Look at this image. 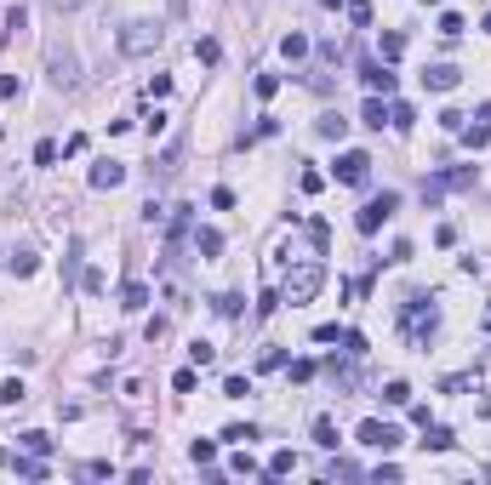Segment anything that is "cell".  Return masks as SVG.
I'll list each match as a JSON object with an SVG mask.
<instances>
[{"label":"cell","instance_id":"19","mask_svg":"<svg viewBox=\"0 0 491 485\" xmlns=\"http://www.w3.org/2000/svg\"><path fill=\"white\" fill-rule=\"evenodd\" d=\"M195 251L217 257V251H223V234H217V229H195Z\"/></svg>","mask_w":491,"mask_h":485},{"label":"cell","instance_id":"2","mask_svg":"<svg viewBox=\"0 0 491 485\" xmlns=\"http://www.w3.org/2000/svg\"><path fill=\"white\" fill-rule=\"evenodd\" d=\"M320 286H326V269H320V263H303L297 274H286V286H280V303H292V308H297V303H308V297H315Z\"/></svg>","mask_w":491,"mask_h":485},{"label":"cell","instance_id":"39","mask_svg":"<svg viewBox=\"0 0 491 485\" xmlns=\"http://www.w3.org/2000/svg\"><path fill=\"white\" fill-rule=\"evenodd\" d=\"M297 183H303V194H320V189H326V178H320V171H303Z\"/></svg>","mask_w":491,"mask_h":485},{"label":"cell","instance_id":"6","mask_svg":"<svg viewBox=\"0 0 491 485\" xmlns=\"http://www.w3.org/2000/svg\"><path fill=\"white\" fill-rule=\"evenodd\" d=\"M474 183V166H452V171H440V178L423 183V200H440L445 189H469Z\"/></svg>","mask_w":491,"mask_h":485},{"label":"cell","instance_id":"45","mask_svg":"<svg viewBox=\"0 0 491 485\" xmlns=\"http://www.w3.org/2000/svg\"><path fill=\"white\" fill-rule=\"evenodd\" d=\"M485 34H491V12H485Z\"/></svg>","mask_w":491,"mask_h":485},{"label":"cell","instance_id":"40","mask_svg":"<svg viewBox=\"0 0 491 485\" xmlns=\"http://www.w3.org/2000/svg\"><path fill=\"white\" fill-rule=\"evenodd\" d=\"M440 126H445V131H463V126H469V114H457V109H445V114H440Z\"/></svg>","mask_w":491,"mask_h":485},{"label":"cell","instance_id":"3","mask_svg":"<svg viewBox=\"0 0 491 485\" xmlns=\"http://www.w3.org/2000/svg\"><path fill=\"white\" fill-rule=\"evenodd\" d=\"M394 211H400V194H394V189H383V194H372V200L360 206V217H354V229H360V234H377V229L388 223Z\"/></svg>","mask_w":491,"mask_h":485},{"label":"cell","instance_id":"28","mask_svg":"<svg viewBox=\"0 0 491 485\" xmlns=\"http://www.w3.org/2000/svg\"><path fill=\"white\" fill-rule=\"evenodd\" d=\"M229 474H235V479H246V474H257V463H251V451H235V457H229Z\"/></svg>","mask_w":491,"mask_h":485},{"label":"cell","instance_id":"15","mask_svg":"<svg viewBox=\"0 0 491 485\" xmlns=\"http://www.w3.org/2000/svg\"><path fill=\"white\" fill-rule=\"evenodd\" d=\"M315 131H320V138H332V143H343V138H348V120H343V114H320Z\"/></svg>","mask_w":491,"mask_h":485},{"label":"cell","instance_id":"23","mask_svg":"<svg viewBox=\"0 0 491 485\" xmlns=\"http://www.w3.org/2000/svg\"><path fill=\"white\" fill-rule=\"evenodd\" d=\"M223 439H235V446H251L257 428H251V423H229V428H223Z\"/></svg>","mask_w":491,"mask_h":485},{"label":"cell","instance_id":"10","mask_svg":"<svg viewBox=\"0 0 491 485\" xmlns=\"http://www.w3.org/2000/svg\"><path fill=\"white\" fill-rule=\"evenodd\" d=\"M126 183V166L120 160H98L92 166V189H120Z\"/></svg>","mask_w":491,"mask_h":485},{"label":"cell","instance_id":"27","mask_svg":"<svg viewBox=\"0 0 491 485\" xmlns=\"http://www.w3.org/2000/svg\"><path fill=\"white\" fill-rule=\"evenodd\" d=\"M360 120H366V126H383V120H388V109H383V98H377V92L366 98V114H360Z\"/></svg>","mask_w":491,"mask_h":485},{"label":"cell","instance_id":"47","mask_svg":"<svg viewBox=\"0 0 491 485\" xmlns=\"http://www.w3.org/2000/svg\"><path fill=\"white\" fill-rule=\"evenodd\" d=\"M0 463H6V451H0Z\"/></svg>","mask_w":491,"mask_h":485},{"label":"cell","instance_id":"20","mask_svg":"<svg viewBox=\"0 0 491 485\" xmlns=\"http://www.w3.org/2000/svg\"><path fill=\"white\" fill-rule=\"evenodd\" d=\"M12 468H18V474H23V479H46V463H40V457H34V451H29V457H18V463H12Z\"/></svg>","mask_w":491,"mask_h":485},{"label":"cell","instance_id":"44","mask_svg":"<svg viewBox=\"0 0 491 485\" xmlns=\"http://www.w3.org/2000/svg\"><path fill=\"white\" fill-rule=\"evenodd\" d=\"M86 0H52V12H80Z\"/></svg>","mask_w":491,"mask_h":485},{"label":"cell","instance_id":"37","mask_svg":"<svg viewBox=\"0 0 491 485\" xmlns=\"http://www.w3.org/2000/svg\"><path fill=\"white\" fill-rule=\"evenodd\" d=\"M52 160H58V143H52V138L34 143V166H52Z\"/></svg>","mask_w":491,"mask_h":485},{"label":"cell","instance_id":"42","mask_svg":"<svg viewBox=\"0 0 491 485\" xmlns=\"http://www.w3.org/2000/svg\"><path fill=\"white\" fill-rule=\"evenodd\" d=\"M189 360H195V366H211L217 354H211V343H195V348H189Z\"/></svg>","mask_w":491,"mask_h":485},{"label":"cell","instance_id":"33","mask_svg":"<svg viewBox=\"0 0 491 485\" xmlns=\"http://www.w3.org/2000/svg\"><path fill=\"white\" fill-rule=\"evenodd\" d=\"M195 58H200V63H217L223 46H217V40H195Z\"/></svg>","mask_w":491,"mask_h":485},{"label":"cell","instance_id":"32","mask_svg":"<svg viewBox=\"0 0 491 485\" xmlns=\"http://www.w3.org/2000/svg\"><path fill=\"white\" fill-rule=\"evenodd\" d=\"M440 34L457 40V34H463V18H457V12H440Z\"/></svg>","mask_w":491,"mask_h":485},{"label":"cell","instance_id":"36","mask_svg":"<svg viewBox=\"0 0 491 485\" xmlns=\"http://www.w3.org/2000/svg\"><path fill=\"white\" fill-rule=\"evenodd\" d=\"M223 394H229V400H246L251 383H246V377H229V383H223Z\"/></svg>","mask_w":491,"mask_h":485},{"label":"cell","instance_id":"24","mask_svg":"<svg viewBox=\"0 0 491 485\" xmlns=\"http://www.w3.org/2000/svg\"><path fill=\"white\" fill-rule=\"evenodd\" d=\"M337 343H343V354H348V360H360V354H366V337H360V331H343Z\"/></svg>","mask_w":491,"mask_h":485},{"label":"cell","instance_id":"25","mask_svg":"<svg viewBox=\"0 0 491 485\" xmlns=\"http://www.w3.org/2000/svg\"><path fill=\"white\" fill-rule=\"evenodd\" d=\"M292 468H297V457H292V451H275V457H269V468H263V474H275V479H280V474H292Z\"/></svg>","mask_w":491,"mask_h":485},{"label":"cell","instance_id":"22","mask_svg":"<svg viewBox=\"0 0 491 485\" xmlns=\"http://www.w3.org/2000/svg\"><path fill=\"white\" fill-rule=\"evenodd\" d=\"M280 52H286L292 63H297V58H308V34H286V40H280Z\"/></svg>","mask_w":491,"mask_h":485},{"label":"cell","instance_id":"12","mask_svg":"<svg viewBox=\"0 0 491 485\" xmlns=\"http://www.w3.org/2000/svg\"><path fill=\"white\" fill-rule=\"evenodd\" d=\"M46 69H52V86H63V92H69V86L80 80V74H74V58H69V52H52V58H46Z\"/></svg>","mask_w":491,"mask_h":485},{"label":"cell","instance_id":"30","mask_svg":"<svg viewBox=\"0 0 491 485\" xmlns=\"http://www.w3.org/2000/svg\"><path fill=\"white\" fill-rule=\"evenodd\" d=\"M383 400H388V406H412V388H406V383H388Z\"/></svg>","mask_w":491,"mask_h":485},{"label":"cell","instance_id":"4","mask_svg":"<svg viewBox=\"0 0 491 485\" xmlns=\"http://www.w3.org/2000/svg\"><path fill=\"white\" fill-rule=\"evenodd\" d=\"M400 314H406V331H412L417 343H428V337H434V326H440V320H434V297H423V291H412Z\"/></svg>","mask_w":491,"mask_h":485},{"label":"cell","instance_id":"35","mask_svg":"<svg viewBox=\"0 0 491 485\" xmlns=\"http://www.w3.org/2000/svg\"><path fill=\"white\" fill-rule=\"evenodd\" d=\"M257 366H263V371H280V366H286V354H280V348H263Z\"/></svg>","mask_w":491,"mask_h":485},{"label":"cell","instance_id":"41","mask_svg":"<svg viewBox=\"0 0 491 485\" xmlns=\"http://www.w3.org/2000/svg\"><path fill=\"white\" fill-rule=\"evenodd\" d=\"M12 274H23V280L34 274V257H29V251H18V257H12Z\"/></svg>","mask_w":491,"mask_h":485},{"label":"cell","instance_id":"31","mask_svg":"<svg viewBox=\"0 0 491 485\" xmlns=\"http://www.w3.org/2000/svg\"><path fill=\"white\" fill-rule=\"evenodd\" d=\"M400 52H406V34H383V63H394Z\"/></svg>","mask_w":491,"mask_h":485},{"label":"cell","instance_id":"29","mask_svg":"<svg viewBox=\"0 0 491 485\" xmlns=\"http://www.w3.org/2000/svg\"><path fill=\"white\" fill-rule=\"evenodd\" d=\"M177 160H183V143H171V149L160 154V178H177Z\"/></svg>","mask_w":491,"mask_h":485},{"label":"cell","instance_id":"8","mask_svg":"<svg viewBox=\"0 0 491 485\" xmlns=\"http://www.w3.org/2000/svg\"><path fill=\"white\" fill-rule=\"evenodd\" d=\"M457 80H463V74H457L452 63H428V69H423V86H428V92H457Z\"/></svg>","mask_w":491,"mask_h":485},{"label":"cell","instance_id":"5","mask_svg":"<svg viewBox=\"0 0 491 485\" xmlns=\"http://www.w3.org/2000/svg\"><path fill=\"white\" fill-rule=\"evenodd\" d=\"M332 171H337V183H348V189H366V178H372V154H366V149H343Z\"/></svg>","mask_w":491,"mask_h":485},{"label":"cell","instance_id":"26","mask_svg":"<svg viewBox=\"0 0 491 485\" xmlns=\"http://www.w3.org/2000/svg\"><path fill=\"white\" fill-rule=\"evenodd\" d=\"M343 12H348V23H360V29H366V23H372V0H348Z\"/></svg>","mask_w":491,"mask_h":485},{"label":"cell","instance_id":"43","mask_svg":"<svg viewBox=\"0 0 491 485\" xmlns=\"http://www.w3.org/2000/svg\"><path fill=\"white\" fill-rule=\"evenodd\" d=\"M332 383L337 388H354V366H332Z\"/></svg>","mask_w":491,"mask_h":485},{"label":"cell","instance_id":"1","mask_svg":"<svg viewBox=\"0 0 491 485\" xmlns=\"http://www.w3.org/2000/svg\"><path fill=\"white\" fill-rule=\"evenodd\" d=\"M160 40H166V29H160V23H149V18H131V23L120 29V52H126V58H149V52L160 46Z\"/></svg>","mask_w":491,"mask_h":485},{"label":"cell","instance_id":"13","mask_svg":"<svg viewBox=\"0 0 491 485\" xmlns=\"http://www.w3.org/2000/svg\"><path fill=\"white\" fill-rule=\"evenodd\" d=\"M120 308H126V314H143V308H149V286H143V280H131V286L120 291Z\"/></svg>","mask_w":491,"mask_h":485},{"label":"cell","instance_id":"14","mask_svg":"<svg viewBox=\"0 0 491 485\" xmlns=\"http://www.w3.org/2000/svg\"><path fill=\"white\" fill-rule=\"evenodd\" d=\"M423 446H428V451H452L457 439H452V428H440V423H423Z\"/></svg>","mask_w":491,"mask_h":485},{"label":"cell","instance_id":"18","mask_svg":"<svg viewBox=\"0 0 491 485\" xmlns=\"http://www.w3.org/2000/svg\"><path fill=\"white\" fill-rule=\"evenodd\" d=\"M29 400V388L18 383V377H6V383H0V406H23Z\"/></svg>","mask_w":491,"mask_h":485},{"label":"cell","instance_id":"17","mask_svg":"<svg viewBox=\"0 0 491 485\" xmlns=\"http://www.w3.org/2000/svg\"><path fill=\"white\" fill-rule=\"evenodd\" d=\"M315 446L337 451V423H332V417H315Z\"/></svg>","mask_w":491,"mask_h":485},{"label":"cell","instance_id":"9","mask_svg":"<svg viewBox=\"0 0 491 485\" xmlns=\"http://www.w3.org/2000/svg\"><path fill=\"white\" fill-rule=\"evenodd\" d=\"M463 143H469V149H485V143H491V103H480L474 126H463Z\"/></svg>","mask_w":491,"mask_h":485},{"label":"cell","instance_id":"16","mask_svg":"<svg viewBox=\"0 0 491 485\" xmlns=\"http://www.w3.org/2000/svg\"><path fill=\"white\" fill-rule=\"evenodd\" d=\"M388 126H394V131H412V126H417V109H412V103H394V109H388Z\"/></svg>","mask_w":491,"mask_h":485},{"label":"cell","instance_id":"38","mask_svg":"<svg viewBox=\"0 0 491 485\" xmlns=\"http://www.w3.org/2000/svg\"><path fill=\"white\" fill-rule=\"evenodd\" d=\"M195 383H200V377H195V366H189V371H177V377H171V388H177V394H195Z\"/></svg>","mask_w":491,"mask_h":485},{"label":"cell","instance_id":"7","mask_svg":"<svg viewBox=\"0 0 491 485\" xmlns=\"http://www.w3.org/2000/svg\"><path fill=\"white\" fill-rule=\"evenodd\" d=\"M360 446H372V451H394V446H400V428L366 417V423H360Z\"/></svg>","mask_w":491,"mask_h":485},{"label":"cell","instance_id":"21","mask_svg":"<svg viewBox=\"0 0 491 485\" xmlns=\"http://www.w3.org/2000/svg\"><path fill=\"white\" fill-rule=\"evenodd\" d=\"M23 451H34V457H46V451H52V434H40V428H29V434H23Z\"/></svg>","mask_w":491,"mask_h":485},{"label":"cell","instance_id":"46","mask_svg":"<svg viewBox=\"0 0 491 485\" xmlns=\"http://www.w3.org/2000/svg\"><path fill=\"white\" fill-rule=\"evenodd\" d=\"M423 6H440V0H423Z\"/></svg>","mask_w":491,"mask_h":485},{"label":"cell","instance_id":"11","mask_svg":"<svg viewBox=\"0 0 491 485\" xmlns=\"http://www.w3.org/2000/svg\"><path fill=\"white\" fill-rule=\"evenodd\" d=\"M360 80H366V92H383V98L394 92V69H388V63H366Z\"/></svg>","mask_w":491,"mask_h":485},{"label":"cell","instance_id":"34","mask_svg":"<svg viewBox=\"0 0 491 485\" xmlns=\"http://www.w3.org/2000/svg\"><path fill=\"white\" fill-rule=\"evenodd\" d=\"M189 457H195V463H200V468H206V463H211V457H217V446H211V439H195V446H189Z\"/></svg>","mask_w":491,"mask_h":485}]
</instances>
